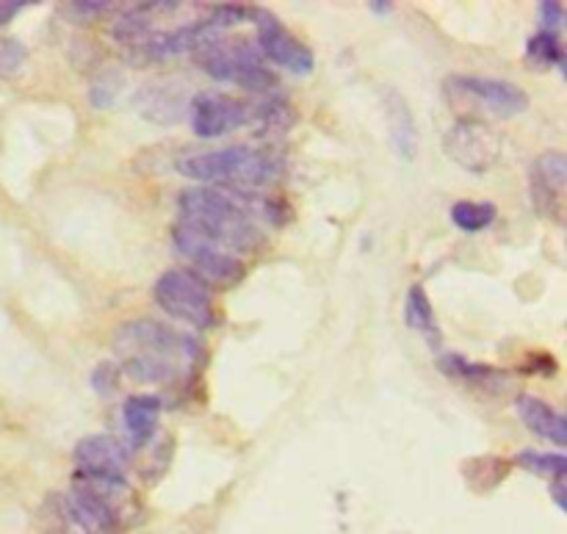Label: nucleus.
<instances>
[{
    "mask_svg": "<svg viewBox=\"0 0 567 534\" xmlns=\"http://www.w3.org/2000/svg\"><path fill=\"white\" fill-rule=\"evenodd\" d=\"M114 355L131 380L169 386L197 363L199 343L161 321L136 319L114 332Z\"/></svg>",
    "mask_w": 567,
    "mask_h": 534,
    "instance_id": "f257e3e1",
    "label": "nucleus"
},
{
    "mask_svg": "<svg viewBox=\"0 0 567 534\" xmlns=\"http://www.w3.org/2000/svg\"><path fill=\"white\" fill-rule=\"evenodd\" d=\"M518 463L535 476H551V480H565L567 460L565 454L554 452H524L518 454Z\"/></svg>",
    "mask_w": 567,
    "mask_h": 534,
    "instance_id": "aec40b11",
    "label": "nucleus"
},
{
    "mask_svg": "<svg viewBox=\"0 0 567 534\" xmlns=\"http://www.w3.org/2000/svg\"><path fill=\"white\" fill-rule=\"evenodd\" d=\"M192 127L199 138H219L252 122V109L225 94H197L188 103Z\"/></svg>",
    "mask_w": 567,
    "mask_h": 534,
    "instance_id": "9b49d317",
    "label": "nucleus"
},
{
    "mask_svg": "<svg viewBox=\"0 0 567 534\" xmlns=\"http://www.w3.org/2000/svg\"><path fill=\"white\" fill-rule=\"evenodd\" d=\"M515 413L518 419L535 432L537 438H546V441L565 446L567 443V421L559 410H554L551 404L543 402L537 397H518L515 399Z\"/></svg>",
    "mask_w": 567,
    "mask_h": 534,
    "instance_id": "dca6fc26",
    "label": "nucleus"
},
{
    "mask_svg": "<svg viewBox=\"0 0 567 534\" xmlns=\"http://www.w3.org/2000/svg\"><path fill=\"white\" fill-rule=\"evenodd\" d=\"M153 297L158 308L172 319H181L186 325L205 327L214 325V297L210 288L188 269H169L155 280Z\"/></svg>",
    "mask_w": 567,
    "mask_h": 534,
    "instance_id": "39448f33",
    "label": "nucleus"
},
{
    "mask_svg": "<svg viewBox=\"0 0 567 534\" xmlns=\"http://www.w3.org/2000/svg\"><path fill=\"white\" fill-rule=\"evenodd\" d=\"M72 491L78 496L86 499L94 510L105 515L114 526L125 530V526L136 524L142 515V502L127 485V480H100V476H75Z\"/></svg>",
    "mask_w": 567,
    "mask_h": 534,
    "instance_id": "1a4fd4ad",
    "label": "nucleus"
},
{
    "mask_svg": "<svg viewBox=\"0 0 567 534\" xmlns=\"http://www.w3.org/2000/svg\"><path fill=\"white\" fill-rule=\"evenodd\" d=\"M161 419V399L158 397H131L122 404V427H125L127 449L133 454L150 446Z\"/></svg>",
    "mask_w": 567,
    "mask_h": 534,
    "instance_id": "2eb2a0df",
    "label": "nucleus"
},
{
    "mask_svg": "<svg viewBox=\"0 0 567 534\" xmlns=\"http://www.w3.org/2000/svg\"><path fill=\"white\" fill-rule=\"evenodd\" d=\"M385 120H388V133H391V144L399 153V158L413 161L419 153V131H415L413 111H410L408 100L399 92H385Z\"/></svg>",
    "mask_w": 567,
    "mask_h": 534,
    "instance_id": "f3484780",
    "label": "nucleus"
},
{
    "mask_svg": "<svg viewBox=\"0 0 567 534\" xmlns=\"http://www.w3.org/2000/svg\"><path fill=\"white\" fill-rule=\"evenodd\" d=\"M565 22V9L563 3H557V0H548V3H540V31L546 33H557L559 37V28H563Z\"/></svg>",
    "mask_w": 567,
    "mask_h": 534,
    "instance_id": "5701e85b",
    "label": "nucleus"
},
{
    "mask_svg": "<svg viewBox=\"0 0 567 534\" xmlns=\"http://www.w3.org/2000/svg\"><path fill=\"white\" fill-rule=\"evenodd\" d=\"M443 153L460 170L482 175V172H491L502 158V138L487 122L457 120L443 136Z\"/></svg>",
    "mask_w": 567,
    "mask_h": 534,
    "instance_id": "6e6552de",
    "label": "nucleus"
},
{
    "mask_svg": "<svg viewBox=\"0 0 567 534\" xmlns=\"http://www.w3.org/2000/svg\"><path fill=\"white\" fill-rule=\"evenodd\" d=\"M526 55L537 64H559L563 66V44H559L557 33H546V31H537L535 37L529 39L526 44Z\"/></svg>",
    "mask_w": 567,
    "mask_h": 534,
    "instance_id": "412c9836",
    "label": "nucleus"
},
{
    "mask_svg": "<svg viewBox=\"0 0 567 534\" xmlns=\"http://www.w3.org/2000/svg\"><path fill=\"white\" fill-rule=\"evenodd\" d=\"M78 476H100V480H125L133 452L125 441L111 435H89L78 441L75 452Z\"/></svg>",
    "mask_w": 567,
    "mask_h": 534,
    "instance_id": "f8f14e48",
    "label": "nucleus"
},
{
    "mask_svg": "<svg viewBox=\"0 0 567 534\" xmlns=\"http://www.w3.org/2000/svg\"><path fill=\"white\" fill-rule=\"evenodd\" d=\"M374 11H391V3H380V0H374V3H369Z\"/></svg>",
    "mask_w": 567,
    "mask_h": 534,
    "instance_id": "bb28decb",
    "label": "nucleus"
},
{
    "mask_svg": "<svg viewBox=\"0 0 567 534\" xmlns=\"http://www.w3.org/2000/svg\"><path fill=\"white\" fill-rule=\"evenodd\" d=\"M177 172L188 181L210 183V186H249L264 188L275 183L282 172V161L266 150L236 147L203 150V153H188L177 158Z\"/></svg>",
    "mask_w": 567,
    "mask_h": 534,
    "instance_id": "7ed1b4c3",
    "label": "nucleus"
},
{
    "mask_svg": "<svg viewBox=\"0 0 567 534\" xmlns=\"http://www.w3.org/2000/svg\"><path fill=\"white\" fill-rule=\"evenodd\" d=\"M48 518L55 534H122L120 526L111 524L100 510H94L75 491L50 499Z\"/></svg>",
    "mask_w": 567,
    "mask_h": 534,
    "instance_id": "4468645a",
    "label": "nucleus"
},
{
    "mask_svg": "<svg viewBox=\"0 0 567 534\" xmlns=\"http://www.w3.org/2000/svg\"><path fill=\"white\" fill-rule=\"evenodd\" d=\"M551 496L557 502L559 510H567L565 504V480H551Z\"/></svg>",
    "mask_w": 567,
    "mask_h": 534,
    "instance_id": "a878e982",
    "label": "nucleus"
},
{
    "mask_svg": "<svg viewBox=\"0 0 567 534\" xmlns=\"http://www.w3.org/2000/svg\"><path fill=\"white\" fill-rule=\"evenodd\" d=\"M498 210L493 203H474V199H460L452 205V222L463 233H480L496 222Z\"/></svg>",
    "mask_w": 567,
    "mask_h": 534,
    "instance_id": "6ab92c4d",
    "label": "nucleus"
},
{
    "mask_svg": "<svg viewBox=\"0 0 567 534\" xmlns=\"http://www.w3.org/2000/svg\"><path fill=\"white\" fill-rule=\"evenodd\" d=\"M177 253L192 264V275L199 277L205 286H233L241 280L244 266L236 258V253L225 249L221 244L210 242V238L199 236V233L188 230V227L177 225L172 233Z\"/></svg>",
    "mask_w": 567,
    "mask_h": 534,
    "instance_id": "0eeeda50",
    "label": "nucleus"
},
{
    "mask_svg": "<svg viewBox=\"0 0 567 534\" xmlns=\"http://www.w3.org/2000/svg\"><path fill=\"white\" fill-rule=\"evenodd\" d=\"M567 194V158L559 150H548L532 166V203L543 219L563 222Z\"/></svg>",
    "mask_w": 567,
    "mask_h": 534,
    "instance_id": "ddd939ff",
    "label": "nucleus"
},
{
    "mask_svg": "<svg viewBox=\"0 0 567 534\" xmlns=\"http://www.w3.org/2000/svg\"><path fill=\"white\" fill-rule=\"evenodd\" d=\"M28 50L20 39L0 37V78H14L25 66Z\"/></svg>",
    "mask_w": 567,
    "mask_h": 534,
    "instance_id": "4be33fe9",
    "label": "nucleus"
},
{
    "mask_svg": "<svg viewBox=\"0 0 567 534\" xmlns=\"http://www.w3.org/2000/svg\"><path fill=\"white\" fill-rule=\"evenodd\" d=\"M177 205H181L177 225L221 244L230 253H249L260 244V227L255 219L258 208H249L252 203H247L241 194L216 186L186 188Z\"/></svg>",
    "mask_w": 567,
    "mask_h": 534,
    "instance_id": "f03ea898",
    "label": "nucleus"
},
{
    "mask_svg": "<svg viewBox=\"0 0 567 534\" xmlns=\"http://www.w3.org/2000/svg\"><path fill=\"white\" fill-rule=\"evenodd\" d=\"M443 97L463 120H480V114L513 120L529 109L526 89L504 78L452 75L443 81Z\"/></svg>",
    "mask_w": 567,
    "mask_h": 534,
    "instance_id": "20e7f679",
    "label": "nucleus"
},
{
    "mask_svg": "<svg viewBox=\"0 0 567 534\" xmlns=\"http://www.w3.org/2000/svg\"><path fill=\"white\" fill-rule=\"evenodd\" d=\"M255 22H258V50L269 61H275L282 70L293 72V75H310L313 72V50L308 44L299 42L291 31L282 28L269 11H255Z\"/></svg>",
    "mask_w": 567,
    "mask_h": 534,
    "instance_id": "9d476101",
    "label": "nucleus"
},
{
    "mask_svg": "<svg viewBox=\"0 0 567 534\" xmlns=\"http://www.w3.org/2000/svg\"><path fill=\"white\" fill-rule=\"evenodd\" d=\"M70 6V14L75 17V20H89V17H100V14H105V11H109V6H114V3H109V0H83V3H66Z\"/></svg>",
    "mask_w": 567,
    "mask_h": 534,
    "instance_id": "b1692460",
    "label": "nucleus"
},
{
    "mask_svg": "<svg viewBox=\"0 0 567 534\" xmlns=\"http://www.w3.org/2000/svg\"><path fill=\"white\" fill-rule=\"evenodd\" d=\"M22 6L28 3H22V0H0V28L9 25V22L20 14Z\"/></svg>",
    "mask_w": 567,
    "mask_h": 534,
    "instance_id": "393cba45",
    "label": "nucleus"
},
{
    "mask_svg": "<svg viewBox=\"0 0 567 534\" xmlns=\"http://www.w3.org/2000/svg\"><path fill=\"white\" fill-rule=\"evenodd\" d=\"M199 64L216 81L238 83L252 92H264L275 83V75L260 61V50L255 42H236L227 44L225 39L208 44V48L197 50Z\"/></svg>",
    "mask_w": 567,
    "mask_h": 534,
    "instance_id": "423d86ee",
    "label": "nucleus"
},
{
    "mask_svg": "<svg viewBox=\"0 0 567 534\" xmlns=\"http://www.w3.org/2000/svg\"><path fill=\"white\" fill-rule=\"evenodd\" d=\"M404 316H408V327L410 330L421 332L426 336V341L437 343L441 341V330H437V319L435 310H432L430 297L421 286H413L408 291V302H404Z\"/></svg>",
    "mask_w": 567,
    "mask_h": 534,
    "instance_id": "a211bd4d",
    "label": "nucleus"
}]
</instances>
